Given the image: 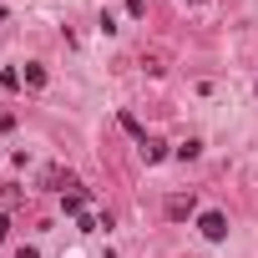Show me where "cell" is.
<instances>
[{
	"mask_svg": "<svg viewBox=\"0 0 258 258\" xmlns=\"http://www.w3.org/2000/svg\"><path fill=\"white\" fill-rule=\"evenodd\" d=\"M198 233H203L208 243H223V238H228V213H218V208H208V213L198 218Z\"/></svg>",
	"mask_w": 258,
	"mask_h": 258,
	"instance_id": "obj_1",
	"label": "cell"
},
{
	"mask_svg": "<svg viewBox=\"0 0 258 258\" xmlns=\"http://www.w3.org/2000/svg\"><path fill=\"white\" fill-rule=\"evenodd\" d=\"M162 213H167L172 223H182V218H192V213H198V198H192V192H172V198L162 203Z\"/></svg>",
	"mask_w": 258,
	"mask_h": 258,
	"instance_id": "obj_2",
	"label": "cell"
},
{
	"mask_svg": "<svg viewBox=\"0 0 258 258\" xmlns=\"http://www.w3.org/2000/svg\"><path fill=\"white\" fill-rule=\"evenodd\" d=\"M137 152H142V162H147V167H157V162H167V157H172V152H167V142H157V137H147Z\"/></svg>",
	"mask_w": 258,
	"mask_h": 258,
	"instance_id": "obj_3",
	"label": "cell"
},
{
	"mask_svg": "<svg viewBox=\"0 0 258 258\" xmlns=\"http://www.w3.org/2000/svg\"><path fill=\"white\" fill-rule=\"evenodd\" d=\"M116 121H121V132H126V137H132V142H137V147H142V142H147V126H142V121H137V116H132V111H121V116H116Z\"/></svg>",
	"mask_w": 258,
	"mask_h": 258,
	"instance_id": "obj_4",
	"label": "cell"
},
{
	"mask_svg": "<svg viewBox=\"0 0 258 258\" xmlns=\"http://www.w3.org/2000/svg\"><path fill=\"white\" fill-rule=\"evenodd\" d=\"M21 76H26V86H31V91H41V86H46V81H51V76H46V66H41V61H26V71H21Z\"/></svg>",
	"mask_w": 258,
	"mask_h": 258,
	"instance_id": "obj_5",
	"label": "cell"
},
{
	"mask_svg": "<svg viewBox=\"0 0 258 258\" xmlns=\"http://www.w3.org/2000/svg\"><path fill=\"white\" fill-rule=\"evenodd\" d=\"M172 157H177V162H198V157H203V142H198V137H187L182 147H172Z\"/></svg>",
	"mask_w": 258,
	"mask_h": 258,
	"instance_id": "obj_6",
	"label": "cell"
},
{
	"mask_svg": "<svg viewBox=\"0 0 258 258\" xmlns=\"http://www.w3.org/2000/svg\"><path fill=\"white\" fill-rule=\"evenodd\" d=\"M61 208H66L71 218H81V213H86V187H76V192H66V198H61Z\"/></svg>",
	"mask_w": 258,
	"mask_h": 258,
	"instance_id": "obj_7",
	"label": "cell"
},
{
	"mask_svg": "<svg viewBox=\"0 0 258 258\" xmlns=\"http://www.w3.org/2000/svg\"><path fill=\"white\" fill-rule=\"evenodd\" d=\"M41 182H46L51 192H61V182H71V172H66V167H46V177H41Z\"/></svg>",
	"mask_w": 258,
	"mask_h": 258,
	"instance_id": "obj_8",
	"label": "cell"
},
{
	"mask_svg": "<svg viewBox=\"0 0 258 258\" xmlns=\"http://www.w3.org/2000/svg\"><path fill=\"white\" fill-rule=\"evenodd\" d=\"M21 81H26V76H21V71H11V66H6V71H0V86H6V91H16Z\"/></svg>",
	"mask_w": 258,
	"mask_h": 258,
	"instance_id": "obj_9",
	"label": "cell"
},
{
	"mask_svg": "<svg viewBox=\"0 0 258 258\" xmlns=\"http://www.w3.org/2000/svg\"><path fill=\"white\" fill-rule=\"evenodd\" d=\"M126 16H137V21H142V16H147V0H126Z\"/></svg>",
	"mask_w": 258,
	"mask_h": 258,
	"instance_id": "obj_10",
	"label": "cell"
},
{
	"mask_svg": "<svg viewBox=\"0 0 258 258\" xmlns=\"http://www.w3.org/2000/svg\"><path fill=\"white\" fill-rule=\"evenodd\" d=\"M11 228H16V223H11L6 213H0V243H6V238H11Z\"/></svg>",
	"mask_w": 258,
	"mask_h": 258,
	"instance_id": "obj_11",
	"label": "cell"
},
{
	"mask_svg": "<svg viewBox=\"0 0 258 258\" xmlns=\"http://www.w3.org/2000/svg\"><path fill=\"white\" fill-rule=\"evenodd\" d=\"M16 258H41V253H36V248L26 243V248H16Z\"/></svg>",
	"mask_w": 258,
	"mask_h": 258,
	"instance_id": "obj_12",
	"label": "cell"
},
{
	"mask_svg": "<svg viewBox=\"0 0 258 258\" xmlns=\"http://www.w3.org/2000/svg\"><path fill=\"white\" fill-rule=\"evenodd\" d=\"M253 91H258V81H253Z\"/></svg>",
	"mask_w": 258,
	"mask_h": 258,
	"instance_id": "obj_13",
	"label": "cell"
}]
</instances>
